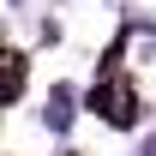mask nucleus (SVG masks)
<instances>
[{"label":"nucleus","instance_id":"obj_1","mask_svg":"<svg viewBox=\"0 0 156 156\" xmlns=\"http://www.w3.org/2000/svg\"><path fill=\"white\" fill-rule=\"evenodd\" d=\"M84 102H90V114H102L108 126H120V132L138 126V84L132 78H96Z\"/></svg>","mask_w":156,"mask_h":156},{"label":"nucleus","instance_id":"obj_2","mask_svg":"<svg viewBox=\"0 0 156 156\" xmlns=\"http://www.w3.org/2000/svg\"><path fill=\"white\" fill-rule=\"evenodd\" d=\"M24 78H30V60L12 48V54H6V102H18V96H24Z\"/></svg>","mask_w":156,"mask_h":156},{"label":"nucleus","instance_id":"obj_3","mask_svg":"<svg viewBox=\"0 0 156 156\" xmlns=\"http://www.w3.org/2000/svg\"><path fill=\"white\" fill-rule=\"evenodd\" d=\"M48 126H54V132H66V126H72V90H66V84L48 96Z\"/></svg>","mask_w":156,"mask_h":156},{"label":"nucleus","instance_id":"obj_4","mask_svg":"<svg viewBox=\"0 0 156 156\" xmlns=\"http://www.w3.org/2000/svg\"><path fill=\"white\" fill-rule=\"evenodd\" d=\"M66 156H72V150H66Z\"/></svg>","mask_w":156,"mask_h":156}]
</instances>
